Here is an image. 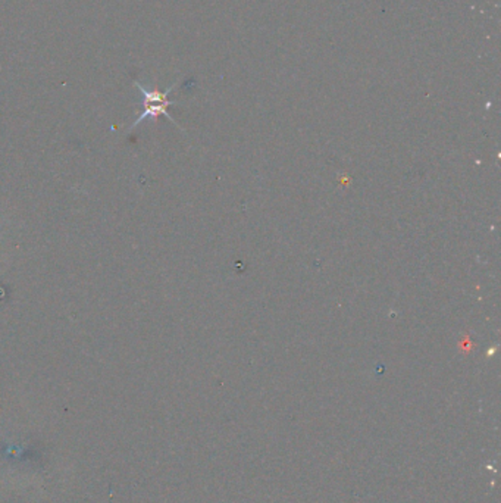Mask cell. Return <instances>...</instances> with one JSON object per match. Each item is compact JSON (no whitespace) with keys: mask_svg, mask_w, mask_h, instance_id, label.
<instances>
[{"mask_svg":"<svg viewBox=\"0 0 501 503\" xmlns=\"http://www.w3.org/2000/svg\"><path fill=\"white\" fill-rule=\"evenodd\" d=\"M135 85L139 87L141 96H143V112L140 114V117L137 118V121L132 124V128L137 127L139 124H141L144 119L147 118H157L159 115H165L166 118H169L174 124H176L174 121V118L168 114V106L175 105V102L168 100V94L169 92H172L174 85H171L166 92H157V90H149L144 85H141L140 82H135Z\"/></svg>","mask_w":501,"mask_h":503,"instance_id":"cell-1","label":"cell"}]
</instances>
